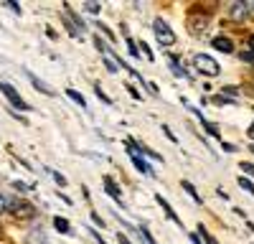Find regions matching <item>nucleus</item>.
Returning a JSON list of instances; mask_svg holds the SVG:
<instances>
[{
	"mask_svg": "<svg viewBox=\"0 0 254 244\" xmlns=\"http://www.w3.org/2000/svg\"><path fill=\"white\" fill-rule=\"evenodd\" d=\"M5 209H8V198H5L3 193H0V214H3Z\"/></svg>",
	"mask_w": 254,
	"mask_h": 244,
	"instance_id": "nucleus-29",
	"label": "nucleus"
},
{
	"mask_svg": "<svg viewBox=\"0 0 254 244\" xmlns=\"http://www.w3.org/2000/svg\"><path fill=\"white\" fill-rule=\"evenodd\" d=\"M117 239H120V244H132V242H130V239H127V237H125V234H120V237H117Z\"/></svg>",
	"mask_w": 254,
	"mask_h": 244,
	"instance_id": "nucleus-37",
	"label": "nucleus"
},
{
	"mask_svg": "<svg viewBox=\"0 0 254 244\" xmlns=\"http://www.w3.org/2000/svg\"><path fill=\"white\" fill-rule=\"evenodd\" d=\"M49 173H51V176H54V181H56V183H59V186H66V183H69V181H66V178H64V176H61V173H56V171H49Z\"/></svg>",
	"mask_w": 254,
	"mask_h": 244,
	"instance_id": "nucleus-22",
	"label": "nucleus"
},
{
	"mask_svg": "<svg viewBox=\"0 0 254 244\" xmlns=\"http://www.w3.org/2000/svg\"><path fill=\"white\" fill-rule=\"evenodd\" d=\"M239 186H242L244 191H249V196H254V183H252L249 178H244V176H242V178H239Z\"/></svg>",
	"mask_w": 254,
	"mask_h": 244,
	"instance_id": "nucleus-17",
	"label": "nucleus"
},
{
	"mask_svg": "<svg viewBox=\"0 0 254 244\" xmlns=\"http://www.w3.org/2000/svg\"><path fill=\"white\" fill-rule=\"evenodd\" d=\"M87 10H89V13H94V15H97V13H99V10H102V5H99V3H87Z\"/></svg>",
	"mask_w": 254,
	"mask_h": 244,
	"instance_id": "nucleus-27",
	"label": "nucleus"
},
{
	"mask_svg": "<svg viewBox=\"0 0 254 244\" xmlns=\"http://www.w3.org/2000/svg\"><path fill=\"white\" fill-rule=\"evenodd\" d=\"M249 10H252V3L237 0V3H231V8H229V18L239 23V20H247V18H249Z\"/></svg>",
	"mask_w": 254,
	"mask_h": 244,
	"instance_id": "nucleus-7",
	"label": "nucleus"
},
{
	"mask_svg": "<svg viewBox=\"0 0 254 244\" xmlns=\"http://www.w3.org/2000/svg\"><path fill=\"white\" fill-rule=\"evenodd\" d=\"M94 92H97V97H99V99L104 102V105H112V99H110L107 94H104V92H102V87H94Z\"/></svg>",
	"mask_w": 254,
	"mask_h": 244,
	"instance_id": "nucleus-21",
	"label": "nucleus"
},
{
	"mask_svg": "<svg viewBox=\"0 0 254 244\" xmlns=\"http://www.w3.org/2000/svg\"><path fill=\"white\" fill-rule=\"evenodd\" d=\"M31 239H33V244H46V237H44V232H38V229L31 234Z\"/></svg>",
	"mask_w": 254,
	"mask_h": 244,
	"instance_id": "nucleus-20",
	"label": "nucleus"
},
{
	"mask_svg": "<svg viewBox=\"0 0 254 244\" xmlns=\"http://www.w3.org/2000/svg\"><path fill=\"white\" fill-rule=\"evenodd\" d=\"M140 234H142V239H145V244H158V242L153 239V234H150V232H147L145 227H140Z\"/></svg>",
	"mask_w": 254,
	"mask_h": 244,
	"instance_id": "nucleus-19",
	"label": "nucleus"
},
{
	"mask_svg": "<svg viewBox=\"0 0 254 244\" xmlns=\"http://www.w3.org/2000/svg\"><path fill=\"white\" fill-rule=\"evenodd\" d=\"M104 191H107V193L120 203V206H122V191H120V186H117V183H115L112 178H104Z\"/></svg>",
	"mask_w": 254,
	"mask_h": 244,
	"instance_id": "nucleus-9",
	"label": "nucleus"
},
{
	"mask_svg": "<svg viewBox=\"0 0 254 244\" xmlns=\"http://www.w3.org/2000/svg\"><path fill=\"white\" fill-rule=\"evenodd\" d=\"M0 92H3V94L8 97V102H10L13 107H18V110H23V112H28V110H31V107L26 105V102L20 99V94L15 92V87H10L8 81H0Z\"/></svg>",
	"mask_w": 254,
	"mask_h": 244,
	"instance_id": "nucleus-6",
	"label": "nucleus"
},
{
	"mask_svg": "<svg viewBox=\"0 0 254 244\" xmlns=\"http://www.w3.org/2000/svg\"><path fill=\"white\" fill-rule=\"evenodd\" d=\"M89 234H92V237H94V242H97V244H104V242H102V237H99V234H97V232H94V229H89Z\"/></svg>",
	"mask_w": 254,
	"mask_h": 244,
	"instance_id": "nucleus-34",
	"label": "nucleus"
},
{
	"mask_svg": "<svg viewBox=\"0 0 254 244\" xmlns=\"http://www.w3.org/2000/svg\"><path fill=\"white\" fill-rule=\"evenodd\" d=\"M66 97H69V99H74L79 107H87V99H84V97H81L76 89H66Z\"/></svg>",
	"mask_w": 254,
	"mask_h": 244,
	"instance_id": "nucleus-15",
	"label": "nucleus"
},
{
	"mask_svg": "<svg viewBox=\"0 0 254 244\" xmlns=\"http://www.w3.org/2000/svg\"><path fill=\"white\" fill-rule=\"evenodd\" d=\"M181 186H183V191H186V193H188L190 198H193L196 203H201V196H198V191H196L193 186H190V183H188V181H181Z\"/></svg>",
	"mask_w": 254,
	"mask_h": 244,
	"instance_id": "nucleus-14",
	"label": "nucleus"
},
{
	"mask_svg": "<svg viewBox=\"0 0 254 244\" xmlns=\"http://www.w3.org/2000/svg\"><path fill=\"white\" fill-rule=\"evenodd\" d=\"M252 10H254V3H252Z\"/></svg>",
	"mask_w": 254,
	"mask_h": 244,
	"instance_id": "nucleus-38",
	"label": "nucleus"
},
{
	"mask_svg": "<svg viewBox=\"0 0 254 244\" xmlns=\"http://www.w3.org/2000/svg\"><path fill=\"white\" fill-rule=\"evenodd\" d=\"M242 171H244V173H249V176L254 178V166H252V163H247V160H244V163H242Z\"/></svg>",
	"mask_w": 254,
	"mask_h": 244,
	"instance_id": "nucleus-26",
	"label": "nucleus"
},
{
	"mask_svg": "<svg viewBox=\"0 0 254 244\" xmlns=\"http://www.w3.org/2000/svg\"><path fill=\"white\" fill-rule=\"evenodd\" d=\"M140 51H142V56H145L147 61H153V51H150V46H147V44H142V46H140Z\"/></svg>",
	"mask_w": 254,
	"mask_h": 244,
	"instance_id": "nucleus-23",
	"label": "nucleus"
},
{
	"mask_svg": "<svg viewBox=\"0 0 254 244\" xmlns=\"http://www.w3.org/2000/svg\"><path fill=\"white\" fill-rule=\"evenodd\" d=\"M54 227L61 234H71V224H69V219H64V216H54Z\"/></svg>",
	"mask_w": 254,
	"mask_h": 244,
	"instance_id": "nucleus-12",
	"label": "nucleus"
},
{
	"mask_svg": "<svg viewBox=\"0 0 254 244\" xmlns=\"http://www.w3.org/2000/svg\"><path fill=\"white\" fill-rule=\"evenodd\" d=\"M163 132L168 135V140H171V142H178V137H176V135H173L171 130H168V125H163Z\"/></svg>",
	"mask_w": 254,
	"mask_h": 244,
	"instance_id": "nucleus-28",
	"label": "nucleus"
},
{
	"mask_svg": "<svg viewBox=\"0 0 254 244\" xmlns=\"http://www.w3.org/2000/svg\"><path fill=\"white\" fill-rule=\"evenodd\" d=\"M127 92H130V94H132V99H137V102H140V92H137L135 87H127Z\"/></svg>",
	"mask_w": 254,
	"mask_h": 244,
	"instance_id": "nucleus-31",
	"label": "nucleus"
},
{
	"mask_svg": "<svg viewBox=\"0 0 254 244\" xmlns=\"http://www.w3.org/2000/svg\"><path fill=\"white\" fill-rule=\"evenodd\" d=\"M188 239H190V244H203V242H201V237H198V234H190V237H188Z\"/></svg>",
	"mask_w": 254,
	"mask_h": 244,
	"instance_id": "nucleus-32",
	"label": "nucleus"
},
{
	"mask_svg": "<svg viewBox=\"0 0 254 244\" xmlns=\"http://www.w3.org/2000/svg\"><path fill=\"white\" fill-rule=\"evenodd\" d=\"M153 31H155V38H158L160 46H173L176 44V33H173V28L168 26L163 18H155L153 20Z\"/></svg>",
	"mask_w": 254,
	"mask_h": 244,
	"instance_id": "nucleus-2",
	"label": "nucleus"
},
{
	"mask_svg": "<svg viewBox=\"0 0 254 244\" xmlns=\"http://www.w3.org/2000/svg\"><path fill=\"white\" fill-rule=\"evenodd\" d=\"M8 8H10L13 13H18V15H20V5H18V3H8Z\"/></svg>",
	"mask_w": 254,
	"mask_h": 244,
	"instance_id": "nucleus-33",
	"label": "nucleus"
},
{
	"mask_svg": "<svg viewBox=\"0 0 254 244\" xmlns=\"http://www.w3.org/2000/svg\"><path fill=\"white\" fill-rule=\"evenodd\" d=\"M92 221H94V224H97V227H102V229H104V227H107V221H102V219H99V214H97V211H92Z\"/></svg>",
	"mask_w": 254,
	"mask_h": 244,
	"instance_id": "nucleus-25",
	"label": "nucleus"
},
{
	"mask_svg": "<svg viewBox=\"0 0 254 244\" xmlns=\"http://www.w3.org/2000/svg\"><path fill=\"white\" fill-rule=\"evenodd\" d=\"M168 61H171V69H173L181 79H188V71H186V69L178 64V56H168Z\"/></svg>",
	"mask_w": 254,
	"mask_h": 244,
	"instance_id": "nucleus-13",
	"label": "nucleus"
},
{
	"mask_svg": "<svg viewBox=\"0 0 254 244\" xmlns=\"http://www.w3.org/2000/svg\"><path fill=\"white\" fill-rule=\"evenodd\" d=\"M193 66L203 74V76H219V64H216V61L214 59H211L208 54H196L193 56Z\"/></svg>",
	"mask_w": 254,
	"mask_h": 244,
	"instance_id": "nucleus-3",
	"label": "nucleus"
},
{
	"mask_svg": "<svg viewBox=\"0 0 254 244\" xmlns=\"http://www.w3.org/2000/svg\"><path fill=\"white\" fill-rule=\"evenodd\" d=\"M125 41H127V46H130V54H132V59H137V56H140V49L135 46V41H132L130 36H125Z\"/></svg>",
	"mask_w": 254,
	"mask_h": 244,
	"instance_id": "nucleus-18",
	"label": "nucleus"
},
{
	"mask_svg": "<svg viewBox=\"0 0 254 244\" xmlns=\"http://www.w3.org/2000/svg\"><path fill=\"white\" fill-rule=\"evenodd\" d=\"M8 211H10L15 219H33V216H36V209L31 206L28 201H23V198L8 201Z\"/></svg>",
	"mask_w": 254,
	"mask_h": 244,
	"instance_id": "nucleus-5",
	"label": "nucleus"
},
{
	"mask_svg": "<svg viewBox=\"0 0 254 244\" xmlns=\"http://www.w3.org/2000/svg\"><path fill=\"white\" fill-rule=\"evenodd\" d=\"M97 28H99V31H102V33H104V36H107V38H110V41H115V36H112V31H110V28H107V26H104V23H97Z\"/></svg>",
	"mask_w": 254,
	"mask_h": 244,
	"instance_id": "nucleus-24",
	"label": "nucleus"
},
{
	"mask_svg": "<svg viewBox=\"0 0 254 244\" xmlns=\"http://www.w3.org/2000/svg\"><path fill=\"white\" fill-rule=\"evenodd\" d=\"M247 46H249V51L254 54V36H249V38H247Z\"/></svg>",
	"mask_w": 254,
	"mask_h": 244,
	"instance_id": "nucleus-35",
	"label": "nucleus"
},
{
	"mask_svg": "<svg viewBox=\"0 0 254 244\" xmlns=\"http://www.w3.org/2000/svg\"><path fill=\"white\" fill-rule=\"evenodd\" d=\"M208 23H211V15H208V13H201V8L190 10V15H188V28H190V33L203 36L206 28H208Z\"/></svg>",
	"mask_w": 254,
	"mask_h": 244,
	"instance_id": "nucleus-1",
	"label": "nucleus"
},
{
	"mask_svg": "<svg viewBox=\"0 0 254 244\" xmlns=\"http://www.w3.org/2000/svg\"><path fill=\"white\" fill-rule=\"evenodd\" d=\"M198 237L203 239V244H219V242H216L214 237H211V234L206 232V227H198Z\"/></svg>",
	"mask_w": 254,
	"mask_h": 244,
	"instance_id": "nucleus-16",
	"label": "nucleus"
},
{
	"mask_svg": "<svg viewBox=\"0 0 254 244\" xmlns=\"http://www.w3.org/2000/svg\"><path fill=\"white\" fill-rule=\"evenodd\" d=\"M242 61H252V64H254V54L252 51H244L242 54Z\"/></svg>",
	"mask_w": 254,
	"mask_h": 244,
	"instance_id": "nucleus-30",
	"label": "nucleus"
},
{
	"mask_svg": "<svg viewBox=\"0 0 254 244\" xmlns=\"http://www.w3.org/2000/svg\"><path fill=\"white\" fill-rule=\"evenodd\" d=\"M64 10H66V15H64V26H66V31L74 36V38H81L84 36V20L79 15H74L71 5H64Z\"/></svg>",
	"mask_w": 254,
	"mask_h": 244,
	"instance_id": "nucleus-4",
	"label": "nucleus"
},
{
	"mask_svg": "<svg viewBox=\"0 0 254 244\" xmlns=\"http://www.w3.org/2000/svg\"><path fill=\"white\" fill-rule=\"evenodd\" d=\"M247 135H249V140H254V120H252V125H249V130H247Z\"/></svg>",
	"mask_w": 254,
	"mask_h": 244,
	"instance_id": "nucleus-36",
	"label": "nucleus"
},
{
	"mask_svg": "<svg viewBox=\"0 0 254 244\" xmlns=\"http://www.w3.org/2000/svg\"><path fill=\"white\" fill-rule=\"evenodd\" d=\"M211 46H214L216 51H224V54H231V51H234V44H231V38H226V36L211 38Z\"/></svg>",
	"mask_w": 254,
	"mask_h": 244,
	"instance_id": "nucleus-8",
	"label": "nucleus"
},
{
	"mask_svg": "<svg viewBox=\"0 0 254 244\" xmlns=\"http://www.w3.org/2000/svg\"><path fill=\"white\" fill-rule=\"evenodd\" d=\"M26 76L31 79V84H33V87H36L38 92H44V94H49V97H54V89H51L49 84H44V81H41V79H38L36 74H31V71H26Z\"/></svg>",
	"mask_w": 254,
	"mask_h": 244,
	"instance_id": "nucleus-11",
	"label": "nucleus"
},
{
	"mask_svg": "<svg viewBox=\"0 0 254 244\" xmlns=\"http://www.w3.org/2000/svg\"><path fill=\"white\" fill-rule=\"evenodd\" d=\"M155 201H158V203H160V209H163V211H165V214H168V216H171V221H176V224H178V227H183V221H181V219H178V214H176V211H173V209H171V203H168V201H165V198H163V196H160V193H158V196H155Z\"/></svg>",
	"mask_w": 254,
	"mask_h": 244,
	"instance_id": "nucleus-10",
	"label": "nucleus"
}]
</instances>
